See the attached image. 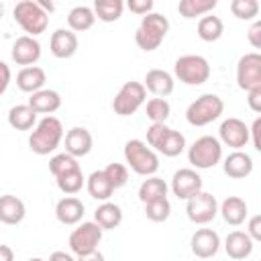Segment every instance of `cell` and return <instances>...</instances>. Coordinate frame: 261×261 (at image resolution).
<instances>
[{"label": "cell", "instance_id": "cell-45", "mask_svg": "<svg viewBox=\"0 0 261 261\" xmlns=\"http://www.w3.org/2000/svg\"><path fill=\"white\" fill-rule=\"evenodd\" d=\"M247 39L253 49H261V20H255L247 33Z\"/></svg>", "mask_w": 261, "mask_h": 261}, {"label": "cell", "instance_id": "cell-50", "mask_svg": "<svg viewBox=\"0 0 261 261\" xmlns=\"http://www.w3.org/2000/svg\"><path fill=\"white\" fill-rule=\"evenodd\" d=\"M75 261H104V255H102L100 251H94V253H88V255L77 257Z\"/></svg>", "mask_w": 261, "mask_h": 261}, {"label": "cell", "instance_id": "cell-4", "mask_svg": "<svg viewBox=\"0 0 261 261\" xmlns=\"http://www.w3.org/2000/svg\"><path fill=\"white\" fill-rule=\"evenodd\" d=\"M12 16L29 37H37V35L45 33L47 27H49V14L43 12V8L37 4V0L16 2L14 10H12Z\"/></svg>", "mask_w": 261, "mask_h": 261}, {"label": "cell", "instance_id": "cell-12", "mask_svg": "<svg viewBox=\"0 0 261 261\" xmlns=\"http://www.w3.org/2000/svg\"><path fill=\"white\" fill-rule=\"evenodd\" d=\"M202 186H204L202 175L192 167H181L171 177V192L179 200H190L192 196L202 192Z\"/></svg>", "mask_w": 261, "mask_h": 261}, {"label": "cell", "instance_id": "cell-47", "mask_svg": "<svg viewBox=\"0 0 261 261\" xmlns=\"http://www.w3.org/2000/svg\"><path fill=\"white\" fill-rule=\"evenodd\" d=\"M10 77H12L10 67H8L4 61H0V96L6 92V88H8V84H10Z\"/></svg>", "mask_w": 261, "mask_h": 261}, {"label": "cell", "instance_id": "cell-25", "mask_svg": "<svg viewBox=\"0 0 261 261\" xmlns=\"http://www.w3.org/2000/svg\"><path fill=\"white\" fill-rule=\"evenodd\" d=\"M47 82V73L43 67L39 65H29V67H22L18 73H16V88L20 92H27V94H35L39 90H43Z\"/></svg>", "mask_w": 261, "mask_h": 261}, {"label": "cell", "instance_id": "cell-39", "mask_svg": "<svg viewBox=\"0 0 261 261\" xmlns=\"http://www.w3.org/2000/svg\"><path fill=\"white\" fill-rule=\"evenodd\" d=\"M171 214V204L167 198L163 200H155L151 204H145V216L151 220V222H165Z\"/></svg>", "mask_w": 261, "mask_h": 261}, {"label": "cell", "instance_id": "cell-29", "mask_svg": "<svg viewBox=\"0 0 261 261\" xmlns=\"http://www.w3.org/2000/svg\"><path fill=\"white\" fill-rule=\"evenodd\" d=\"M86 188H88V194H90L94 200H98V202H108L110 196L114 194V188L110 186V181L106 179V175H104L102 169L92 171V173L88 175Z\"/></svg>", "mask_w": 261, "mask_h": 261}, {"label": "cell", "instance_id": "cell-38", "mask_svg": "<svg viewBox=\"0 0 261 261\" xmlns=\"http://www.w3.org/2000/svg\"><path fill=\"white\" fill-rule=\"evenodd\" d=\"M230 12L239 20H255L259 14V2L257 0H232Z\"/></svg>", "mask_w": 261, "mask_h": 261}, {"label": "cell", "instance_id": "cell-30", "mask_svg": "<svg viewBox=\"0 0 261 261\" xmlns=\"http://www.w3.org/2000/svg\"><path fill=\"white\" fill-rule=\"evenodd\" d=\"M94 22H96L94 10H92L90 6H84V4L73 6V8L69 10V14H67V27H69V31H73V33L90 31V29L94 27Z\"/></svg>", "mask_w": 261, "mask_h": 261}, {"label": "cell", "instance_id": "cell-17", "mask_svg": "<svg viewBox=\"0 0 261 261\" xmlns=\"http://www.w3.org/2000/svg\"><path fill=\"white\" fill-rule=\"evenodd\" d=\"M84 212H86V206L75 196H65L55 204V218L65 226L80 224L84 218Z\"/></svg>", "mask_w": 261, "mask_h": 261}, {"label": "cell", "instance_id": "cell-31", "mask_svg": "<svg viewBox=\"0 0 261 261\" xmlns=\"http://www.w3.org/2000/svg\"><path fill=\"white\" fill-rule=\"evenodd\" d=\"M224 33V24L218 16H214L212 12L210 14H204L200 20H198V37L206 43H214L222 37Z\"/></svg>", "mask_w": 261, "mask_h": 261}, {"label": "cell", "instance_id": "cell-42", "mask_svg": "<svg viewBox=\"0 0 261 261\" xmlns=\"http://www.w3.org/2000/svg\"><path fill=\"white\" fill-rule=\"evenodd\" d=\"M153 0H128L126 2V8L139 16H145V14H151L153 12Z\"/></svg>", "mask_w": 261, "mask_h": 261}, {"label": "cell", "instance_id": "cell-41", "mask_svg": "<svg viewBox=\"0 0 261 261\" xmlns=\"http://www.w3.org/2000/svg\"><path fill=\"white\" fill-rule=\"evenodd\" d=\"M167 130H169V126H167L165 122H155V124H151V126L147 128V145H149L155 153H157V149H159L163 137L167 135Z\"/></svg>", "mask_w": 261, "mask_h": 261}, {"label": "cell", "instance_id": "cell-27", "mask_svg": "<svg viewBox=\"0 0 261 261\" xmlns=\"http://www.w3.org/2000/svg\"><path fill=\"white\" fill-rule=\"evenodd\" d=\"M167 190L169 188H167L165 179H161L157 175H149L139 186V200L143 204H151L155 200H163V198H167Z\"/></svg>", "mask_w": 261, "mask_h": 261}, {"label": "cell", "instance_id": "cell-23", "mask_svg": "<svg viewBox=\"0 0 261 261\" xmlns=\"http://www.w3.org/2000/svg\"><path fill=\"white\" fill-rule=\"evenodd\" d=\"M218 212L222 214L224 222L230 224V226H239L247 220V214H249V206L243 198L239 196H226L222 200V204L218 206Z\"/></svg>", "mask_w": 261, "mask_h": 261}, {"label": "cell", "instance_id": "cell-20", "mask_svg": "<svg viewBox=\"0 0 261 261\" xmlns=\"http://www.w3.org/2000/svg\"><path fill=\"white\" fill-rule=\"evenodd\" d=\"M143 86H145V90H149L155 98H165V96H169V94L173 92L175 82H173V75H171L169 71L155 67V69H149V71H147Z\"/></svg>", "mask_w": 261, "mask_h": 261}, {"label": "cell", "instance_id": "cell-28", "mask_svg": "<svg viewBox=\"0 0 261 261\" xmlns=\"http://www.w3.org/2000/svg\"><path fill=\"white\" fill-rule=\"evenodd\" d=\"M8 124L14 130H31L37 124V112L29 104H16L8 110Z\"/></svg>", "mask_w": 261, "mask_h": 261}, {"label": "cell", "instance_id": "cell-5", "mask_svg": "<svg viewBox=\"0 0 261 261\" xmlns=\"http://www.w3.org/2000/svg\"><path fill=\"white\" fill-rule=\"evenodd\" d=\"M173 75L186 86H202L210 77V63L202 55H181L173 63Z\"/></svg>", "mask_w": 261, "mask_h": 261}, {"label": "cell", "instance_id": "cell-9", "mask_svg": "<svg viewBox=\"0 0 261 261\" xmlns=\"http://www.w3.org/2000/svg\"><path fill=\"white\" fill-rule=\"evenodd\" d=\"M102 232H104V230H102L94 220L77 224V226L71 230L69 241H67L71 253H73L75 257H82V255H88V253L98 251V245H100V241H102Z\"/></svg>", "mask_w": 261, "mask_h": 261}, {"label": "cell", "instance_id": "cell-3", "mask_svg": "<svg viewBox=\"0 0 261 261\" xmlns=\"http://www.w3.org/2000/svg\"><path fill=\"white\" fill-rule=\"evenodd\" d=\"M124 161L126 167H130V171L143 177L155 175V171L159 169L157 153L141 139H130L124 143Z\"/></svg>", "mask_w": 261, "mask_h": 261}, {"label": "cell", "instance_id": "cell-51", "mask_svg": "<svg viewBox=\"0 0 261 261\" xmlns=\"http://www.w3.org/2000/svg\"><path fill=\"white\" fill-rule=\"evenodd\" d=\"M37 4H39V6L43 8V12H47V14L55 10V4H53V2H49V0H37Z\"/></svg>", "mask_w": 261, "mask_h": 261}, {"label": "cell", "instance_id": "cell-37", "mask_svg": "<svg viewBox=\"0 0 261 261\" xmlns=\"http://www.w3.org/2000/svg\"><path fill=\"white\" fill-rule=\"evenodd\" d=\"M145 112H147V118L151 120V124L165 122L169 118V114H171V106H169V102L165 98H151L147 102Z\"/></svg>", "mask_w": 261, "mask_h": 261}, {"label": "cell", "instance_id": "cell-10", "mask_svg": "<svg viewBox=\"0 0 261 261\" xmlns=\"http://www.w3.org/2000/svg\"><path fill=\"white\" fill-rule=\"evenodd\" d=\"M237 86L245 92L261 90V55L257 51L245 53L237 63Z\"/></svg>", "mask_w": 261, "mask_h": 261}, {"label": "cell", "instance_id": "cell-6", "mask_svg": "<svg viewBox=\"0 0 261 261\" xmlns=\"http://www.w3.org/2000/svg\"><path fill=\"white\" fill-rule=\"evenodd\" d=\"M224 112V102L216 94H202L198 96L186 110V120L192 126H206L220 118Z\"/></svg>", "mask_w": 261, "mask_h": 261}, {"label": "cell", "instance_id": "cell-26", "mask_svg": "<svg viewBox=\"0 0 261 261\" xmlns=\"http://www.w3.org/2000/svg\"><path fill=\"white\" fill-rule=\"evenodd\" d=\"M94 222L102 230H114L122 222V208L114 202H102L94 212Z\"/></svg>", "mask_w": 261, "mask_h": 261}, {"label": "cell", "instance_id": "cell-32", "mask_svg": "<svg viewBox=\"0 0 261 261\" xmlns=\"http://www.w3.org/2000/svg\"><path fill=\"white\" fill-rule=\"evenodd\" d=\"M94 14L102 22H116L122 16L124 2L122 0H96L94 2Z\"/></svg>", "mask_w": 261, "mask_h": 261}, {"label": "cell", "instance_id": "cell-53", "mask_svg": "<svg viewBox=\"0 0 261 261\" xmlns=\"http://www.w3.org/2000/svg\"><path fill=\"white\" fill-rule=\"evenodd\" d=\"M29 261H45V259H41V257H31Z\"/></svg>", "mask_w": 261, "mask_h": 261}, {"label": "cell", "instance_id": "cell-24", "mask_svg": "<svg viewBox=\"0 0 261 261\" xmlns=\"http://www.w3.org/2000/svg\"><path fill=\"white\" fill-rule=\"evenodd\" d=\"M27 216V206L18 196L4 194L0 196V222L2 224H20Z\"/></svg>", "mask_w": 261, "mask_h": 261}, {"label": "cell", "instance_id": "cell-13", "mask_svg": "<svg viewBox=\"0 0 261 261\" xmlns=\"http://www.w3.org/2000/svg\"><path fill=\"white\" fill-rule=\"evenodd\" d=\"M218 141L220 145L232 147L234 151H241L243 147H247L249 143V126L237 118V116H228L226 120H222L220 128H218Z\"/></svg>", "mask_w": 261, "mask_h": 261}, {"label": "cell", "instance_id": "cell-33", "mask_svg": "<svg viewBox=\"0 0 261 261\" xmlns=\"http://www.w3.org/2000/svg\"><path fill=\"white\" fill-rule=\"evenodd\" d=\"M216 0H181L177 4V12L184 18H196V16H204L210 14L216 8Z\"/></svg>", "mask_w": 261, "mask_h": 261}, {"label": "cell", "instance_id": "cell-21", "mask_svg": "<svg viewBox=\"0 0 261 261\" xmlns=\"http://www.w3.org/2000/svg\"><path fill=\"white\" fill-rule=\"evenodd\" d=\"M37 114H45V116H53V112H57L61 108V96L57 90H49L43 88L35 94H31L29 102H27Z\"/></svg>", "mask_w": 261, "mask_h": 261}, {"label": "cell", "instance_id": "cell-52", "mask_svg": "<svg viewBox=\"0 0 261 261\" xmlns=\"http://www.w3.org/2000/svg\"><path fill=\"white\" fill-rule=\"evenodd\" d=\"M2 16H4V2L0 0V18H2Z\"/></svg>", "mask_w": 261, "mask_h": 261}, {"label": "cell", "instance_id": "cell-11", "mask_svg": "<svg viewBox=\"0 0 261 261\" xmlns=\"http://www.w3.org/2000/svg\"><path fill=\"white\" fill-rule=\"evenodd\" d=\"M186 214L194 224H208L218 214V202L208 192H198L190 200H186Z\"/></svg>", "mask_w": 261, "mask_h": 261}, {"label": "cell", "instance_id": "cell-46", "mask_svg": "<svg viewBox=\"0 0 261 261\" xmlns=\"http://www.w3.org/2000/svg\"><path fill=\"white\" fill-rule=\"evenodd\" d=\"M247 104L253 112H261V90H253V92H247Z\"/></svg>", "mask_w": 261, "mask_h": 261}, {"label": "cell", "instance_id": "cell-7", "mask_svg": "<svg viewBox=\"0 0 261 261\" xmlns=\"http://www.w3.org/2000/svg\"><path fill=\"white\" fill-rule=\"evenodd\" d=\"M220 159H222V145L212 135L198 137L192 143V147L188 149V161L196 169H210V167L218 165Z\"/></svg>", "mask_w": 261, "mask_h": 261}, {"label": "cell", "instance_id": "cell-34", "mask_svg": "<svg viewBox=\"0 0 261 261\" xmlns=\"http://www.w3.org/2000/svg\"><path fill=\"white\" fill-rule=\"evenodd\" d=\"M184 149H186V137H184L179 130H175V128L169 126V130H167V135L163 137V141H161L157 153H161V155H165V157H177V155L184 153Z\"/></svg>", "mask_w": 261, "mask_h": 261}, {"label": "cell", "instance_id": "cell-43", "mask_svg": "<svg viewBox=\"0 0 261 261\" xmlns=\"http://www.w3.org/2000/svg\"><path fill=\"white\" fill-rule=\"evenodd\" d=\"M245 232L251 237L253 243H259L261 241V216L259 214H255V216L249 218V228Z\"/></svg>", "mask_w": 261, "mask_h": 261}, {"label": "cell", "instance_id": "cell-22", "mask_svg": "<svg viewBox=\"0 0 261 261\" xmlns=\"http://www.w3.org/2000/svg\"><path fill=\"white\" fill-rule=\"evenodd\" d=\"M253 247L255 243L251 241V237L243 230H232L226 234L224 239V251L230 259L234 261H241V259H247L251 253H253Z\"/></svg>", "mask_w": 261, "mask_h": 261}, {"label": "cell", "instance_id": "cell-49", "mask_svg": "<svg viewBox=\"0 0 261 261\" xmlns=\"http://www.w3.org/2000/svg\"><path fill=\"white\" fill-rule=\"evenodd\" d=\"M0 261H14V251L8 245H0Z\"/></svg>", "mask_w": 261, "mask_h": 261}, {"label": "cell", "instance_id": "cell-40", "mask_svg": "<svg viewBox=\"0 0 261 261\" xmlns=\"http://www.w3.org/2000/svg\"><path fill=\"white\" fill-rule=\"evenodd\" d=\"M102 171H104L106 179L110 181V186H112L114 190L126 186V181H128V167L122 165V163H108Z\"/></svg>", "mask_w": 261, "mask_h": 261}, {"label": "cell", "instance_id": "cell-15", "mask_svg": "<svg viewBox=\"0 0 261 261\" xmlns=\"http://www.w3.org/2000/svg\"><path fill=\"white\" fill-rule=\"evenodd\" d=\"M190 249L200 259H210L220 249V237L212 228H198L190 239Z\"/></svg>", "mask_w": 261, "mask_h": 261}, {"label": "cell", "instance_id": "cell-1", "mask_svg": "<svg viewBox=\"0 0 261 261\" xmlns=\"http://www.w3.org/2000/svg\"><path fill=\"white\" fill-rule=\"evenodd\" d=\"M63 141V124L57 116H43L29 137V147L35 155L53 153Z\"/></svg>", "mask_w": 261, "mask_h": 261}, {"label": "cell", "instance_id": "cell-36", "mask_svg": "<svg viewBox=\"0 0 261 261\" xmlns=\"http://www.w3.org/2000/svg\"><path fill=\"white\" fill-rule=\"evenodd\" d=\"M55 184H57V188H59L65 196H75V194L84 188L86 177H84L82 169H77V171H71V173H65V175L55 177Z\"/></svg>", "mask_w": 261, "mask_h": 261}, {"label": "cell", "instance_id": "cell-48", "mask_svg": "<svg viewBox=\"0 0 261 261\" xmlns=\"http://www.w3.org/2000/svg\"><path fill=\"white\" fill-rule=\"evenodd\" d=\"M49 261H75V259L69 253H65V251H53L49 255Z\"/></svg>", "mask_w": 261, "mask_h": 261}, {"label": "cell", "instance_id": "cell-14", "mask_svg": "<svg viewBox=\"0 0 261 261\" xmlns=\"http://www.w3.org/2000/svg\"><path fill=\"white\" fill-rule=\"evenodd\" d=\"M10 55H12V61L16 65H35L39 59H41V43L35 39V37H29V35H22L18 37L14 43H12V49H10Z\"/></svg>", "mask_w": 261, "mask_h": 261}, {"label": "cell", "instance_id": "cell-16", "mask_svg": "<svg viewBox=\"0 0 261 261\" xmlns=\"http://www.w3.org/2000/svg\"><path fill=\"white\" fill-rule=\"evenodd\" d=\"M92 147H94V139L86 126H73L65 133V153L67 155L80 159V157L90 155Z\"/></svg>", "mask_w": 261, "mask_h": 261}, {"label": "cell", "instance_id": "cell-44", "mask_svg": "<svg viewBox=\"0 0 261 261\" xmlns=\"http://www.w3.org/2000/svg\"><path fill=\"white\" fill-rule=\"evenodd\" d=\"M249 141L253 143L255 151H261V118L257 116L249 128Z\"/></svg>", "mask_w": 261, "mask_h": 261}, {"label": "cell", "instance_id": "cell-8", "mask_svg": "<svg viewBox=\"0 0 261 261\" xmlns=\"http://www.w3.org/2000/svg\"><path fill=\"white\" fill-rule=\"evenodd\" d=\"M147 100V90L141 82H124L112 100V110L118 116L135 114Z\"/></svg>", "mask_w": 261, "mask_h": 261}, {"label": "cell", "instance_id": "cell-2", "mask_svg": "<svg viewBox=\"0 0 261 261\" xmlns=\"http://www.w3.org/2000/svg\"><path fill=\"white\" fill-rule=\"evenodd\" d=\"M167 33H169L167 16H163L159 12H151L141 18V24L135 31V43L139 49L149 53V51L159 49V45L165 41Z\"/></svg>", "mask_w": 261, "mask_h": 261}, {"label": "cell", "instance_id": "cell-18", "mask_svg": "<svg viewBox=\"0 0 261 261\" xmlns=\"http://www.w3.org/2000/svg\"><path fill=\"white\" fill-rule=\"evenodd\" d=\"M49 49L57 59H69L77 51V35L69 29H57L51 33Z\"/></svg>", "mask_w": 261, "mask_h": 261}, {"label": "cell", "instance_id": "cell-35", "mask_svg": "<svg viewBox=\"0 0 261 261\" xmlns=\"http://www.w3.org/2000/svg\"><path fill=\"white\" fill-rule=\"evenodd\" d=\"M77 169H82L80 161L67 153H57L49 159V171L53 173V177H59V175H65V173H71Z\"/></svg>", "mask_w": 261, "mask_h": 261}, {"label": "cell", "instance_id": "cell-19", "mask_svg": "<svg viewBox=\"0 0 261 261\" xmlns=\"http://www.w3.org/2000/svg\"><path fill=\"white\" fill-rule=\"evenodd\" d=\"M222 171L230 179H245L253 173V157L245 151H232L222 161Z\"/></svg>", "mask_w": 261, "mask_h": 261}]
</instances>
